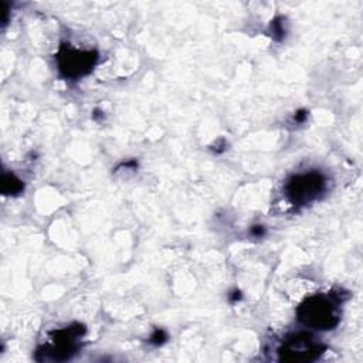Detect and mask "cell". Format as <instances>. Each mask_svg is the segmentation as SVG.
<instances>
[{
	"label": "cell",
	"mask_w": 363,
	"mask_h": 363,
	"mask_svg": "<svg viewBox=\"0 0 363 363\" xmlns=\"http://www.w3.org/2000/svg\"><path fill=\"white\" fill-rule=\"evenodd\" d=\"M164 340H166V333H164L162 329H157V330L152 335V337H150V342L155 343V345H160V343H163Z\"/></svg>",
	"instance_id": "6"
},
{
	"label": "cell",
	"mask_w": 363,
	"mask_h": 363,
	"mask_svg": "<svg viewBox=\"0 0 363 363\" xmlns=\"http://www.w3.org/2000/svg\"><path fill=\"white\" fill-rule=\"evenodd\" d=\"M325 182L318 173H308V174H299L292 177V180L288 183L286 191L289 199L294 203H309L311 200L316 199L319 193L323 190Z\"/></svg>",
	"instance_id": "2"
},
{
	"label": "cell",
	"mask_w": 363,
	"mask_h": 363,
	"mask_svg": "<svg viewBox=\"0 0 363 363\" xmlns=\"http://www.w3.org/2000/svg\"><path fill=\"white\" fill-rule=\"evenodd\" d=\"M298 315L305 325L322 330L332 329L339 320L336 305L323 296H313L305 301L298 309Z\"/></svg>",
	"instance_id": "1"
},
{
	"label": "cell",
	"mask_w": 363,
	"mask_h": 363,
	"mask_svg": "<svg viewBox=\"0 0 363 363\" xmlns=\"http://www.w3.org/2000/svg\"><path fill=\"white\" fill-rule=\"evenodd\" d=\"M1 184H3L4 194H17L23 189V183L14 174H10V173L3 174V183Z\"/></svg>",
	"instance_id": "5"
},
{
	"label": "cell",
	"mask_w": 363,
	"mask_h": 363,
	"mask_svg": "<svg viewBox=\"0 0 363 363\" xmlns=\"http://www.w3.org/2000/svg\"><path fill=\"white\" fill-rule=\"evenodd\" d=\"M323 347L316 343L309 335L298 333L289 337L282 347L279 354L282 360H312L322 353Z\"/></svg>",
	"instance_id": "3"
},
{
	"label": "cell",
	"mask_w": 363,
	"mask_h": 363,
	"mask_svg": "<svg viewBox=\"0 0 363 363\" xmlns=\"http://www.w3.org/2000/svg\"><path fill=\"white\" fill-rule=\"evenodd\" d=\"M95 60L96 57L91 51L81 52L69 48L64 50L58 58L61 72L67 77H74V78L86 74L92 68Z\"/></svg>",
	"instance_id": "4"
},
{
	"label": "cell",
	"mask_w": 363,
	"mask_h": 363,
	"mask_svg": "<svg viewBox=\"0 0 363 363\" xmlns=\"http://www.w3.org/2000/svg\"><path fill=\"white\" fill-rule=\"evenodd\" d=\"M233 295H234V296H231V299H233V301H237V299H240V298H241V294H240V292H237V291H235Z\"/></svg>",
	"instance_id": "7"
}]
</instances>
